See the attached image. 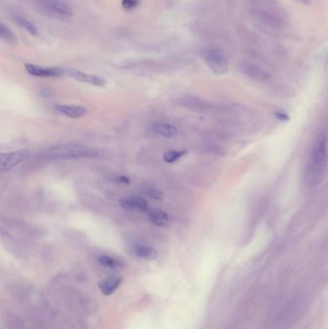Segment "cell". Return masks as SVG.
<instances>
[{"label":"cell","instance_id":"cell-11","mask_svg":"<svg viewBox=\"0 0 328 329\" xmlns=\"http://www.w3.org/2000/svg\"><path fill=\"white\" fill-rule=\"evenodd\" d=\"M56 110L70 119H79L87 114V109L82 106L57 104Z\"/></svg>","mask_w":328,"mask_h":329},{"label":"cell","instance_id":"cell-10","mask_svg":"<svg viewBox=\"0 0 328 329\" xmlns=\"http://www.w3.org/2000/svg\"><path fill=\"white\" fill-rule=\"evenodd\" d=\"M66 73L69 75V77H71V78H73L76 81H79V82H82V83H87V84H90V85H94L96 87H103L106 84V81L103 79L102 77L94 75V74H88V73H85V72L79 71V70L69 69V70L66 71Z\"/></svg>","mask_w":328,"mask_h":329},{"label":"cell","instance_id":"cell-19","mask_svg":"<svg viewBox=\"0 0 328 329\" xmlns=\"http://www.w3.org/2000/svg\"><path fill=\"white\" fill-rule=\"evenodd\" d=\"M99 263L101 264L102 266L106 267V268H109V269H113V270H116V269H120L122 268L123 264L121 263L118 259L112 257V256H109V255H102L99 257L98 259Z\"/></svg>","mask_w":328,"mask_h":329},{"label":"cell","instance_id":"cell-21","mask_svg":"<svg viewBox=\"0 0 328 329\" xmlns=\"http://www.w3.org/2000/svg\"><path fill=\"white\" fill-rule=\"evenodd\" d=\"M140 2H141V0H123L122 5H123V9L130 11V10L137 8Z\"/></svg>","mask_w":328,"mask_h":329},{"label":"cell","instance_id":"cell-9","mask_svg":"<svg viewBox=\"0 0 328 329\" xmlns=\"http://www.w3.org/2000/svg\"><path fill=\"white\" fill-rule=\"evenodd\" d=\"M121 207L126 211H139V212H149L151 210L150 206L145 198L131 196L126 197L120 200Z\"/></svg>","mask_w":328,"mask_h":329},{"label":"cell","instance_id":"cell-22","mask_svg":"<svg viewBox=\"0 0 328 329\" xmlns=\"http://www.w3.org/2000/svg\"><path fill=\"white\" fill-rule=\"evenodd\" d=\"M116 182L124 185L130 184V180H129V178H127V177H125V176H123V175H121V176H117V177H116Z\"/></svg>","mask_w":328,"mask_h":329},{"label":"cell","instance_id":"cell-2","mask_svg":"<svg viewBox=\"0 0 328 329\" xmlns=\"http://www.w3.org/2000/svg\"><path fill=\"white\" fill-rule=\"evenodd\" d=\"M45 158L57 160H69V159L94 158L98 155V152L85 145L75 144H64L54 145L48 148L44 152Z\"/></svg>","mask_w":328,"mask_h":329},{"label":"cell","instance_id":"cell-7","mask_svg":"<svg viewBox=\"0 0 328 329\" xmlns=\"http://www.w3.org/2000/svg\"><path fill=\"white\" fill-rule=\"evenodd\" d=\"M27 152L23 150L19 151H13V152H8V153H3L1 154L0 157V171L2 172L4 171H10L14 167H16L19 163L22 162V160L25 158Z\"/></svg>","mask_w":328,"mask_h":329},{"label":"cell","instance_id":"cell-15","mask_svg":"<svg viewBox=\"0 0 328 329\" xmlns=\"http://www.w3.org/2000/svg\"><path fill=\"white\" fill-rule=\"evenodd\" d=\"M149 219L152 224L156 226H164L168 224L169 217L168 215L163 210L160 209H152L148 212Z\"/></svg>","mask_w":328,"mask_h":329},{"label":"cell","instance_id":"cell-1","mask_svg":"<svg viewBox=\"0 0 328 329\" xmlns=\"http://www.w3.org/2000/svg\"><path fill=\"white\" fill-rule=\"evenodd\" d=\"M327 160V140L325 137H321L315 144L311 157L304 171V181L307 187L314 188L317 185L320 184L325 175Z\"/></svg>","mask_w":328,"mask_h":329},{"label":"cell","instance_id":"cell-20","mask_svg":"<svg viewBox=\"0 0 328 329\" xmlns=\"http://www.w3.org/2000/svg\"><path fill=\"white\" fill-rule=\"evenodd\" d=\"M145 193L150 197V198H152V199H155V200H162L163 198H164V194L156 189V188H151V187H148L145 191Z\"/></svg>","mask_w":328,"mask_h":329},{"label":"cell","instance_id":"cell-14","mask_svg":"<svg viewBox=\"0 0 328 329\" xmlns=\"http://www.w3.org/2000/svg\"><path fill=\"white\" fill-rule=\"evenodd\" d=\"M134 253L139 258L153 261L158 257V252L154 248L146 246V245H138L134 248Z\"/></svg>","mask_w":328,"mask_h":329},{"label":"cell","instance_id":"cell-3","mask_svg":"<svg viewBox=\"0 0 328 329\" xmlns=\"http://www.w3.org/2000/svg\"><path fill=\"white\" fill-rule=\"evenodd\" d=\"M252 16L258 27L262 30H265L267 33H280L284 30L286 25L280 13H276L272 9L258 8L253 12Z\"/></svg>","mask_w":328,"mask_h":329},{"label":"cell","instance_id":"cell-8","mask_svg":"<svg viewBox=\"0 0 328 329\" xmlns=\"http://www.w3.org/2000/svg\"><path fill=\"white\" fill-rule=\"evenodd\" d=\"M25 69L29 74L42 78L59 77L65 73V71L59 67H44L33 64H25Z\"/></svg>","mask_w":328,"mask_h":329},{"label":"cell","instance_id":"cell-13","mask_svg":"<svg viewBox=\"0 0 328 329\" xmlns=\"http://www.w3.org/2000/svg\"><path fill=\"white\" fill-rule=\"evenodd\" d=\"M122 282L123 279L121 277L107 278L99 283V289L101 290L102 294L105 296H110L121 286Z\"/></svg>","mask_w":328,"mask_h":329},{"label":"cell","instance_id":"cell-23","mask_svg":"<svg viewBox=\"0 0 328 329\" xmlns=\"http://www.w3.org/2000/svg\"><path fill=\"white\" fill-rule=\"evenodd\" d=\"M275 117H276V119H278L279 120H282V121H286V120H289V119H290L287 114L282 113V112H277L275 114Z\"/></svg>","mask_w":328,"mask_h":329},{"label":"cell","instance_id":"cell-24","mask_svg":"<svg viewBox=\"0 0 328 329\" xmlns=\"http://www.w3.org/2000/svg\"><path fill=\"white\" fill-rule=\"evenodd\" d=\"M302 1H306V0H302Z\"/></svg>","mask_w":328,"mask_h":329},{"label":"cell","instance_id":"cell-4","mask_svg":"<svg viewBox=\"0 0 328 329\" xmlns=\"http://www.w3.org/2000/svg\"><path fill=\"white\" fill-rule=\"evenodd\" d=\"M207 66L216 74L222 75L228 71V61L224 53L219 48H211L205 53Z\"/></svg>","mask_w":328,"mask_h":329},{"label":"cell","instance_id":"cell-12","mask_svg":"<svg viewBox=\"0 0 328 329\" xmlns=\"http://www.w3.org/2000/svg\"><path fill=\"white\" fill-rule=\"evenodd\" d=\"M152 129L156 134L166 138V139H173L176 138L178 135L177 128L169 123L165 122H156L152 125Z\"/></svg>","mask_w":328,"mask_h":329},{"label":"cell","instance_id":"cell-17","mask_svg":"<svg viewBox=\"0 0 328 329\" xmlns=\"http://www.w3.org/2000/svg\"><path fill=\"white\" fill-rule=\"evenodd\" d=\"M187 154V151L185 150H170L164 152L163 155V160L167 164L175 163L178 160L184 157Z\"/></svg>","mask_w":328,"mask_h":329},{"label":"cell","instance_id":"cell-16","mask_svg":"<svg viewBox=\"0 0 328 329\" xmlns=\"http://www.w3.org/2000/svg\"><path fill=\"white\" fill-rule=\"evenodd\" d=\"M13 19L18 26L25 29L30 34H32V35H37L38 34L37 27L35 26L30 20H28L26 17L21 16L19 14H14L13 16Z\"/></svg>","mask_w":328,"mask_h":329},{"label":"cell","instance_id":"cell-5","mask_svg":"<svg viewBox=\"0 0 328 329\" xmlns=\"http://www.w3.org/2000/svg\"><path fill=\"white\" fill-rule=\"evenodd\" d=\"M36 2L42 10L56 16L69 17L72 14L69 5L60 0H36Z\"/></svg>","mask_w":328,"mask_h":329},{"label":"cell","instance_id":"cell-18","mask_svg":"<svg viewBox=\"0 0 328 329\" xmlns=\"http://www.w3.org/2000/svg\"><path fill=\"white\" fill-rule=\"evenodd\" d=\"M0 37L7 43H10V44L16 43V37H15L14 32L10 28L5 26L3 23L0 24Z\"/></svg>","mask_w":328,"mask_h":329},{"label":"cell","instance_id":"cell-6","mask_svg":"<svg viewBox=\"0 0 328 329\" xmlns=\"http://www.w3.org/2000/svg\"><path fill=\"white\" fill-rule=\"evenodd\" d=\"M240 69L246 77L254 81H266L271 77L270 73L264 67L252 62H242L240 65Z\"/></svg>","mask_w":328,"mask_h":329}]
</instances>
